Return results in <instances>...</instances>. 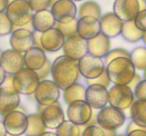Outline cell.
<instances>
[{
	"mask_svg": "<svg viewBox=\"0 0 146 136\" xmlns=\"http://www.w3.org/2000/svg\"><path fill=\"white\" fill-rule=\"evenodd\" d=\"M51 75L61 90H65L80 79L78 61L65 55L58 56L52 62Z\"/></svg>",
	"mask_w": 146,
	"mask_h": 136,
	"instance_id": "1",
	"label": "cell"
},
{
	"mask_svg": "<svg viewBox=\"0 0 146 136\" xmlns=\"http://www.w3.org/2000/svg\"><path fill=\"white\" fill-rule=\"evenodd\" d=\"M106 70L113 84H128L136 73V69L130 58L121 57L106 66Z\"/></svg>",
	"mask_w": 146,
	"mask_h": 136,
	"instance_id": "2",
	"label": "cell"
},
{
	"mask_svg": "<svg viewBox=\"0 0 146 136\" xmlns=\"http://www.w3.org/2000/svg\"><path fill=\"white\" fill-rule=\"evenodd\" d=\"M34 12L28 0H12L9 1L6 10L9 18L16 26L31 22Z\"/></svg>",
	"mask_w": 146,
	"mask_h": 136,
	"instance_id": "3",
	"label": "cell"
},
{
	"mask_svg": "<svg viewBox=\"0 0 146 136\" xmlns=\"http://www.w3.org/2000/svg\"><path fill=\"white\" fill-rule=\"evenodd\" d=\"M39 82L36 71L26 67L14 75L13 86L20 94L28 96L34 93Z\"/></svg>",
	"mask_w": 146,
	"mask_h": 136,
	"instance_id": "4",
	"label": "cell"
},
{
	"mask_svg": "<svg viewBox=\"0 0 146 136\" xmlns=\"http://www.w3.org/2000/svg\"><path fill=\"white\" fill-rule=\"evenodd\" d=\"M136 98L128 84H114L108 90V103L123 110L131 107Z\"/></svg>",
	"mask_w": 146,
	"mask_h": 136,
	"instance_id": "5",
	"label": "cell"
},
{
	"mask_svg": "<svg viewBox=\"0 0 146 136\" xmlns=\"http://www.w3.org/2000/svg\"><path fill=\"white\" fill-rule=\"evenodd\" d=\"M123 111L111 106H106L98 112V124L106 130H115L123 126L126 120Z\"/></svg>",
	"mask_w": 146,
	"mask_h": 136,
	"instance_id": "6",
	"label": "cell"
},
{
	"mask_svg": "<svg viewBox=\"0 0 146 136\" xmlns=\"http://www.w3.org/2000/svg\"><path fill=\"white\" fill-rule=\"evenodd\" d=\"M36 108L47 128L56 130L65 120L64 111L58 101L49 105L37 103Z\"/></svg>",
	"mask_w": 146,
	"mask_h": 136,
	"instance_id": "7",
	"label": "cell"
},
{
	"mask_svg": "<svg viewBox=\"0 0 146 136\" xmlns=\"http://www.w3.org/2000/svg\"><path fill=\"white\" fill-rule=\"evenodd\" d=\"M34 95L37 103L49 105L58 101L61 96V89L53 80L44 79L40 81Z\"/></svg>",
	"mask_w": 146,
	"mask_h": 136,
	"instance_id": "8",
	"label": "cell"
},
{
	"mask_svg": "<svg viewBox=\"0 0 146 136\" xmlns=\"http://www.w3.org/2000/svg\"><path fill=\"white\" fill-rule=\"evenodd\" d=\"M7 134L10 135H21L25 133L28 126L27 113L19 110H12L2 117Z\"/></svg>",
	"mask_w": 146,
	"mask_h": 136,
	"instance_id": "9",
	"label": "cell"
},
{
	"mask_svg": "<svg viewBox=\"0 0 146 136\" xmlns=\"http://www.w3.org/2000/svg\"><path fill=\"white\" fill-rule=\"evenodd\" d=\"M78 61L80 73L86 79H94L100 76L105 71V63L102 58L88 53Z\"/></svg>",
	"mask_w": 146,
	"mask_h": 136,
	"instance_id": "10",
	"label": "cell"
},
{
	"mask_svg": "<svg viewBox=\"0 0 146 136\" xmlns=\"http://www.w3.org/2000/svg\"><path fill=\"white\" fill-rule=\"evenodd\" d=\"M93 109L85 100H77L68 105L66 116L68 119L78 125H86L91 118Z\"/></svg>",
	"mask_w": 146,
	"mask_h": 136,
	"instance_id": "11",
	"label": "cell"
},
{
	"mask_svg": "<svg viewBox=\"0 0 146 136\" xmlns=\"http://www.w3.org/2000/svg\"><path fill=\"white\" fill-rule=\"evenodd\" d=\"M56 22L68 23L76 17L77 7L73 0H58L51 7Z\"/></svg>",
	"mask_w": 146,
	"mask_h": 136,
	"instance_id": "12",
	"label": "cell"
},
{
	"mask_svg": "<svg viewBox=\"0 0 146 136\" xmlns=\"http://www.w3.org/2000/svg\"><path fill=\"white\" fill-rule=\"evenodd\" d=\"M62 49L64 55L76 60H79L88 53L87 41L78 34L66 38Z\"/></svg>",
	"mask_w": 146,
	"mask_h": 136,
	"instance_id": "13",
	"label": "cell"
},
{
	"mask_svg": "<svg viewBox=\"0 0 146 136\" xmlns=\"http://www.w3.org/2000/svg\"><path fill=\"white\" fill-rule=\"evenodd\" d=\"M0 65L7 74L15 75L25 67L24 54L11 48L4 51Z\"/></svg>",
	"mask_w": 146,
	"mask_h": 136,
	"instance_id": "14",
	"label": "cell"
},
{
	"mask_svg": "<svg viewBox=\"0 0 146 136\" xmlns=\"http://www.w3.org/2000/svg\"><path fill=\"white\" fill-rule=\"evenodd\" d=\"M86 101L93 109L100 110L108 103V88L97 84L88 85L86 88Z\"/></svg>",
	"mask_w": 146,
	"mask_h": 136,
	"instance_id": "15",
	"label": "cell"
},
{
	"mask_svg": "<svg viewBox=\"0 0 146 136\" xmlns=\"http://www.w3.org/2000/svg\"><path fill=\"white\" fill-rule=\"evenodd\" d=\"M19 94L14 86H0V114L1 118L19 106Z\"/></svg>",
	"mask_w": 146,
	"mask_h": 136,
	"instance_id": "16",
	"label": "cell"
},
{
	"mask_svg": "<svg viewBox=\"0 0 146 136\" xmlns=\"http://www.w3.org/2000/svg\"><path fill=\"white\" fill-rule=\"evenodd\" d=\"M113 9L123 21H131L140 12V4L138 0H115Z\"/></svg>",
	"mask_w": 146,
	"mask_h": 136,
	"instance_id": "17",
	"label": "cell"
},
{
	"mask_svg": "<svg viewBox=\"0 0 146 136\" xmlns=\"http://www.w3.org/2000/svg\"><path fill=\"white\" fill-rule=\"evenodd\" d=\"M101 30L103 33L110 38L121 35L123 21L114 12H106L99 19Z\"/></svg>",
	"mask_w": 146,
	"mask_h": 136,
	"instance_id": "18",
	"label": "cell"
},
{
	"mask_svg": "<svg viewBox=\"0 0 146 136\" xmlns=\"http://www.w3.org/2000/svg\"><path fill=\"white\" fill-rule=\"evenodd\" d=\"M66 38L56 27L42 33L41 45L45 52H55L62 49Z\"/></svg>",
	"mask_w": 146,
	"mask_h": 136,
	"instance_id": "19",
	"label": "cell"
},
{
	"mask_svg": "<svg viewBox=\"0 0 146 136\" xmlns=\"http://www.w3.org/2000/svg\"><path fill=\"white\" fill-rule=\"evenodd\" d=\"M9 42L11 48L24 53L34 46L32 31L25 28L14 30L11 33Z\"/></svg>",
	"mask_w": 146,
	"mask_h": 136,
	"instance_id": "20",
	"label": "cell"
},
{
	"mask_svg": "<svg viewBox=\"0 0 146 136\" xmlns=\"http://www.w3.org/2000/svg\"><path fill=\"white\" fill-rule=\"evenodd\" d=\"M77 29L78 35L86 41L95 38L101 32L99 19L90 16L78 18Z\"/></svg>",
	"mask_w": 146,
	"mask_h": 136,
	"instance_id": "21",
	"label": "cell"
},
{
	"mask_svg": "<svg viewBox=\"0 0 146 136\" xmlns=\"http://www.w3.org/2000/svg\"><path fill=\"white\" fill-rule=\"evenodd\" d=\"M110 39L111 38L101 32L95 38L87 40L88 53L100 58H105L111 50Z\"/></svg>",
	"mask_w": 146,
	"mask_h": 136,
	"instance_id": "22",
	"label": "cell"
},
{
	"mask_svg": "<svg viewBox=\"0 0 146 136\" xmlns=\"http://www.w3.org/2000/svg\"><path fill=\"white\" fill-rule=\"evenodd\" d=\"M24 60L26 67L36 71L45 65L47 58L44 50L33 46L24 52Z\"/></svg>",
	"mask_w": 146,
	"mask_h": 136,
	"instance_id": "23",
	"label": "cell"
},
{
	"mask_svg": "<svg viewBox=\"0 0 146 136\" xmlns=\"http://www.w3.org/2000/svg\"><path fill=\"white\" fill-rule=\"evenodd\" d=\"M56 21L53 16L51 10L44 9L36 11L33 16L31 24L34 30L39 32H44L51 28H54Z\"/></svg>",
	"mask_w": 146,
	"mask_h": 136,
	"instance_id": "24",
	"label": "cell"
},
{
	"mask_svg": "<svg viewBox=\"0 0 146 136\" xmlns=\"http://www.w3.org/2000/svg\"><path fill=\"white\" fill-rule=\"evenodd\" d=\"M28 126L25 134L28 136H39L47 130L46 126L44 123L41 115L37 113L27 115Z\"/></svg>",
	"mask_w": 146,
	"mask_h": 136,
	"instance_id": "25",
	"label": "cell"
},
{
	"mask_svg": "<svg viewBox=\"0 0 146 136\" xmlns=\"http://www.w3.org/2000/svg\"><path fill=\"white\" fill-rule=\"evenodd\" d=\"M143 31H141L135 26L134 20L123 21L121 35L129 42H137L143 40Z\"/></svg>",
	"mask_w": 146,
	"mask_h": 136,
	"instance_id": "26",
	"label": "cell"
},
{
	"mask_svg": "<svg viewBox=\"0 0 146 136\" xmlns=\"http://www.w3.org/2000/svg\"><path fill=\"white\" fill-rule=\"evenodd\" d=\"M86 87L82 84L76 82L64 90L63 98L67 105L77 100H85Z\"/></svg>",
	"mask_w": 146,
	"mask_h": 136,
	"instance_id": "27",
	"label": "cell"
},
{
	"mask_svg": "<svg viewBox=\"0 0 146 136\" xmlns=\"http://www.w3.org/2000/svg\"><path fill=\"white\" fill-rule=\"evenodd\" d=\"M86 125H78L73 121L64 120V121L56 129L58 136H80L82 135Z\"/></svg>",
	"mask_w": 146,
	"mask_h": 136,
	"instance_id": "28",
	"label": "cell"
},
{
	"mask_svg": "<svg viewBox=\"0 0 146 136\" xmlns=\"http://www.w3.org/2000/svg\"><path fill=\"white\" fill-rule=\"evenodd\" d=\"M131 120L137 124L146 126V101L135 99L131 107Z\"/></svg>",
	"mask_w": 146,
	"mask_h": 136,
	"instance_id": "29",
	"label": "cell"
},
{
	"mask_svg": "<svg viewBox=\"0 0 146 136\" xmlns=\"http://www.w3.org/2000/svg\"><path fill=\"white\" fill-rule=\"evenodd\" d=\"M77 15L79 18L84 16H90L95 17L98 19H100L102 16L101 7L98 3L94 1H91V0L85 1L79 6Z\"/></svg>",
	"mask_w": 146,
	"mask_h": 136,
	"instance_id": "30",
	"label": "cell"
},
{
	"mask_svg": "<svg viewBox=\"0 0 146 136\" xmlns=\"http://www.w3.org/2000/svg\"><path fill=\"white\" fill-rule=\"evenodd\" d=\"M131 60L138 70L146 69V47L138 46L131 52Z\"/></svg>",
	"mask_w": 146,
	"mask_h": 136,
	"instance_id": "31",
	"label": "cell"
},
{
	"mask_svg": "<svg viewBox=\"0 0 146 136\" xmlns=\"http://www.w3.org/2000/svg\"><path fill=\"white\" fill-rule=\"evenodd\" d=\"M78 18L76 17L74 20L68 23H60L56 22V23L55 26L57 29L59 30L62 34L64 35V38H66L72 37L74 35H76L78 34Z\"/></svg>",
	"mask_w": 146,
	"mask_h": 136,
	"instance_id": "32",
	"label": "cell"
},
{
	"mask_svg": "<svg viewBox=\"0 0 146 136\" xmlns=\"http://www.w3.org/2000/svg\"><path fill=\"white\" fill-rule=\"evenodd\" d=\"M13 31V24L6 11L0 12V36L9 35Z\"/></svg>",
	"mask_w": 146,
	"mask_h": 136,
	"instance_id": "33",
	"label": "cell"
},
{
	"mask_svg": "<svg viewBox=\"0 0 146 136\" xmlns=\"http://www.w3.org/2000/svg\"><path fill=\"white\" fill-rule=\"evenodd\" d=\"M121 57H124V58H128L131 59V52L127 50L121 48H114V49L110 50L109 52H108L105 58V64L106 65H108L109 62H111L113 60L116 59Z\"/></svg>",
	"mask_w": 146,
	"mask_h": 136,
	"instance_id": "34",
	"label": "cell"
},
{
	"mask_svg": "<svg viewBox=\"0 0 146 136\" xmlns=\"http://www.w3.org/2000/svg\"><path fill=\"white\" fill-rule=\"evenodd\" d=\"M126 135L146 136V126H142L131 120L126 128Z\"/></svg>",
	"mask_w": 146,
	"mask_h": 136,
	"instance_id": "35",
	"label": "cell"
},
{
	"mask_svg": "<svg viewBox=\"0 0 146 136\" xmlns=\"http://www.w3.org/2000/svg\"><path fill=\"white\" fill-rule=\"evenodd\" d=\"M86 83L87 86L94 84H97L103 85V86H106V88H108L110 84H111V82L110 80L109 77H108V75L107 74L106 70L105 69V71L100 76H97L96 78L86 79Z\"/></svg>",
	"mask_w": 146,
	"mask_h": 136,
	"instance_id": "36",
	"label": "cell"
},
{
	"mask_svg": "<svg viewBox=\"0 0 146 136\" xmlns=\"http://www.w3.org/2000/svg\"><path fill=\"white\" fill-rule=\"evenodd\" d=\"M82 136H105V130L99 125L86 126Z\"/></svg>",
	"mask_w": 146,
	"mask_h": 136,
	"instance_id": "37",
	"label": "cell"
},
{
	"mask_svg": "<svg viewBox=\"0 0 146 136\" xmlns=\"http://www.w3.org/2000/svg\"><path fill=\"white\" fill-rule=\"evenodd\" d=\"M51 69H52V63L49 60L47 59L45 65L41 69L36 71L38 78H39V80L42 81L46 79L51 74Z\"/></svg>",
	"mask_w": 146,
	"mask_h": 136,
	"instance_id": "38",
	"label": "cell"
},
{
	"mask_svg": "<svg viewBox=\"0 0 146 136\" xmlns=\"http://www.w3.org/2000/svg\"><path fill=\"white\" fill-rule=\"evenodd\" d=\"M136 99L146 101V80L141 81L133 90Z\"/></svg>",
	"mask_w": 146,
	"mask_h": 136,
	"instance_id": "39",
	"label": "cell"
},
{
	"mask_svg": "<svg viewBox=\"0 0 146 136\" xmlns=\"http://www.w3.org/2000/svg\"><path fill=\"white\" fill-rule=\"evenodd\" d=\"M49 1L50 0H28L34 12L47 9L49 7Z\"/></svg>",
	"mask_w": 146,
	"mask_h": 136,
	"instance_id": "40",
	"label": "cell"
},
{
	"mask_svg": "<svg viewBox=\"0 0 146 136\" xmlns=\"http://www.w3.org/2000/svg\"><path fill=\"white\" fill-rule=\"evenodd\" d=\"M135 24L141 31H146V9L141 11L134 19Z\"/></svg>",
	"mask_w": 146,
	"mask_h": 136,
	"instance_id": "41",
	"label": "cell"
},
{
	"mask_svg": "<svg viewBox=\"0 0 146 136\" xmlns=\"http://www.w3.org/2000/svg\"><path fill=\"white\" fill-rule=\"evenodd\" d=\"M32 33L33 41H34V46L38 47V48L43 49L42 45H41V35H42V33L36 31V30H34L32 31Z\"/></svg>",
	"mask_w": 146,
	"mask_h": 136,
	"instance_id": "42",
	"label": "cell"
},
{
	"mask_svg": "<svg viewBox=\"0 0 146 136\" xmlns=\"http://www.w3.org/2000/svg\"><path fill=\"white\" fill-rule=\"evenodd\" d=\"M98 112L97 109H94L93 110L92 116H91V118H90L89 121L86 124V126H94V125H98Z\"/></svg>",
	"mask_w": 146,
	"mask_h": 136,
	"instance_id": "43",
	"label": "cell"
},
{
	"mask_svg": "<svg viewBox=\"0 0 146 136\" xmlns=\"http://www.w3.org/2000/svg\"><path fill=\"white\" fill-rule=\"evenodd\" d=\"M142 80L143 79H142V78H141V76H140V75L136 72L135 75V76H134V77L133 78L132 80L131 81V82H130L128 85L131 88V89H133V90H134V89L135 88V86H136L138 84V83H139V82Z\"/></svg>",
	"mask_w": 146,
	"mask_h": 136,
	"instance_id": "44",
	"label": "cell"
},
{
	"mask_svg": "<svg viewBox=\"0 0 146 136\" xmlns=\"http://www.w3.org/2000/svg\"><path fill=\"white\" fill-rule=\"evenodd\" d=\"M13 79H14V75L7 74L4 82L1 85V86H13Z\"/></svg>",
	"mask_w": 146,
	"mask_h": 136,
	"instance_id": "45",
	"label": "cell"
},
{
	"mask_svg": "<svg viewBox=\"0 0 146 136\" xmlns=\"http://www.w3.org/2000/svg\"><path fill=\"white\" fill-rule=\"evenodd\" d=\"M9 4V0H0V12L6 11Z\"/></svg>",
	"mask_w": 146,
	"mask_h": 136,
	"instance_id": "46",
	"label": "cell"
},
{
	"mask_svg": "<svg viewBox=\"0 0 146 136\" xmlns=\"http://www.w3.org/2000/svg\"><path fill=\"white\" fill-rule=\"evenodd\" d=\"M6 75H7V73L5 72V71L4 70V69L2 68V67L0 65V86L2 84V83L4 82V79L6 77Z\"/></svg>",
	"mask_w": 146,
	"mask_h": 136,
	"instance_id": "47",
	"label": "cell"
},
{
	"mask_svg": "<svg viewBox=\"0 0 146 136\" xmlns=\"http://www.w3.org/2000/svg\"><path fill=\"white\" fill-rule=\"evenodd\" d=\"M7 135V130L5 128L3 121L0 120V136H5Z\"/></svg>",
	"mask_w": 146,
	"mask_h": 136,
	"instance_id": "48",
	"label": "cell"
},
{
	"mask_svg": "<svg viewBox=\"0 0 146 136\" xmlns=\"http://www.w3.org/2000/svg\"><path fill=\"white\" fill-rule=\"evenodd\" d=\"M140 4V11L146 9V0H138Z\"/></svg>",
	"mask_w": 146,
	"mask_h": 136,
	"instance_id": "49",
	"label": "cell"
},
{
	"mask_svg": "<svg viewBox=\"0 0 146 136\" xmlns=\"http://www.w3.org/2000/svg\"><path fill=\"white\" fill-rule=\"evenodd\" d=\"M43 136H44V135H52V136H56L57 135V134H56V133H53V132H51V131H46L45 133H43V135H42Z\"/></svg>",
	"mask_w": 146,
	"mask_h": 136,
	"instance_id": "50",
	"label": "cell"
},
{
	"mask_svg": "<svg viewBox=\"0 0 146 136\" xmlns=\"http://www.w3.org/2000/svg\"><path fill=\"white\" fill-rule=\"evenodd\" d=\"M58 1V0H50L49 1V7L50 8H51V6H52L54 3H56V1Z\"/></svg>",
	"mask_w": 146,
	"mask_h": 136,
	"instance_id": "51",
	"label": "cell"
},
{
	"mask_svg": "<svg viewBox=\"0 0 146 136\" xmlns=\"http://www.w3.org/2000/svg\"><path fill=\"white\" fill-rule=\"evenodd\" d=\"M143 42L145 43V45H146V31L144 32L143 33Z\"/></svg>",
	"mask_w": 146,
	"mask_h": 136,
	"instance_id": "52",
	"label": "cell"
},
{
	"mask_svg": "<svg viewBox=\"0 0 146 136\" xmlns=\"http://www.w3.org/2000/svg\"><path fill=\"white\" fill-rule=\"evenodd\" d=\"M143 79L146 80V69H144V72H143Z\"/></svg>",
	"mask_w": 146,
	"mask_h": 136,
	"instance_id": "53",
	"label": "cell"
},
{
	"mask_svg": "<svg viewBox=\"0 0 146 136\" xmlns=\"http://www.w3.org/2000/svg\"><path fill=\"white\" fill-rule=\"evenodd\" d=\"M2 54H3V51L0 49V62H1V57H2Z\"/></svg>",
	"mask_w": 146,
	"mask_h": 136,
	"instance_id": "54",
	"label": "cell"
},
{
	"mask_svg": "<svg viewBox=\"0 0 146 136\" xmlns=\"http://www.w3.org/2000/svg\"><path fill=\"white\" fill-rule=\"evenodd\" d=\"M74 1H84V0H73Z\"/></svg>",
	"mask_w": 146,
	"mask_h": 136,
	"instance_id": "55",
	"label": "cell"
}]
</instances>
